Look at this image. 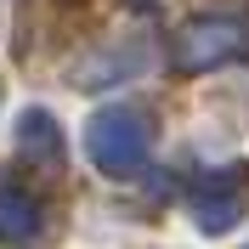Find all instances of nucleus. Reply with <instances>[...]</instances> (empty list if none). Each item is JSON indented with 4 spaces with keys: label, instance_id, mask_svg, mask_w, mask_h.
Masks as SVG:
<instances>
[{
    "label": "nucleus",
    "instance_id": "f257e3e1",
    "mask_svg": "<svg viewBox=\"0 0 249 249\" xmlns=\"http://www.w3.org/2000/svg\"><path fill=\"white\" fill-rule=\"evenodd\" d=\"M85 153L113 181L136 176L147 164V153H153V124H147V113L130 108V102H113V108L91 113V124H85Z\"/></svg>",
    "mask_w": 249,
    "mask_h": 249
},
{
    "label": "nucleus",
    "instance_id": "f03ea898",
    "mask_svg": "<svg viewBox=\"0 0 249 249\" xmlns=\"http://www.w3.org/2000/svg\"><path fill=\"white\" fill-rule=\"evenodd\" d=\"M249 210V170L244 164H227V170H210L198 187H193V221L204 232H227L238 227Z\"/></svg>",
    "mask_w": 249,
    "mask_h": 249
},
{
    "label": "nucleus",
    "instance_id": "7ed1b4c3",
    "mask_svg": "<svg viewBox=\"0 0 249 249\" xmlns=\"http://www.w3.org/2000/svg\"><path fill=\"white\" fill-rule=\"evenodd\" d=\"M238 51H244V23H238V17H198V23H187L181 40H176L181 68H215V62L238 57Z\"/></svg>",
    "mask_w": 249,
    "mask_h": 249
},
{
    "label": "nucleus",
    "instance_id": "20e7f679",
    "mask_svg": "<svg viewBox=\"0 0 249 249\" xmlns=\"http://www.w3.org/2000/svg\"><path fill=\"white\" fill-rule=\"evenodd\" d=\"M0 232L6 238H34L40 232V198L23 187H0Z\"/></svg>",
    "mask_w": 249,
    "mask_h": 249
},
{
    "label": "nucleus",
    "instance_id": "39448f33",
    "mask_svg": "<svg viewBox=\"0 0 249 249\" xmlns=\"http://www.w3.org/2000/svg\"><path fill=\"white\" fill-rule=\"evenodd\" d=\"M17 147H23L29 159H51V153L62 147L57 119H51L46 108H29V113H23V130H17Z\"/></svg>",
    "mask_w": 249,
    "mask_h": 249
}]
</instances>
